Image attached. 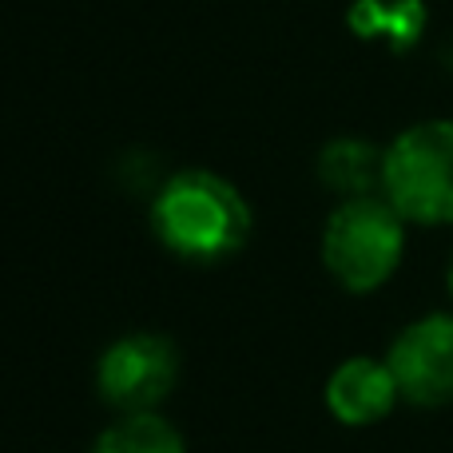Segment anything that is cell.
<instances>
[{
    "mask_svg": "<svg viewBox=\"0 0 453 453\" xmlns=\"http://www.w3.org/2000/svg\"><path fill=\"white\" fill-rule=\"evenodd\" d=\"M250 203L231 180L203 167L175 172L151 199V226L172 255L188 263H223L250 239Z\"/></svg>",
    "mask_w": 453,
    "mask_h": 453,
    "instance_id": "6da1fadb",
    "label": "cell"
},
{
    "mask_svg": "<svg viewBox=\"0 0 453 453\" xmlns=\"http://www.w3.org/2000/svg\"><path fill=\"white\" fill-rule=\"evenodd\" d=\"M406 255V219L386 196L342 199L322 226V266L350 295L386 287Z\"/></svg>",
    "mask_w": 453,
    "mask_h": 453,
    "instance_id": "7a4b0ae2",
    "label": "cell"
},
{
    "mask_svg": "<svg viewBox=\"0 0 453 453\" xmlns=\"http://www.w3.org/2000/svg\"><path fill=\"white\" fill-rule=\"evenodd\" d=\"M382 196L406 223H453V119H422L386 148Z\"/></svg>",
    "mask_w": 453,
    "mask_h": 453,
    "instance_id": "3957f363",
    "label": "cell"
},
{
    "mask_svg": "<svg viewBox=\"0 0 453 453\" xmlns=\"http://www.w3.org/2000/svg\"><path fill=\"white\" fill-rule=\"evenodd\" d=\"M180 382V350L172 338L140 330L124 334L100 354L96 386L104 402L124 414H151Z\"/></svg>",
    "mask_w": 453,
    "mask_h": 453,
    "instance_id": "277c9868",
    "label": "cell"
},
{
    "mask_svg": "<svg viewBox=\"0 0 453 453\" xmlns=\"http://www.w3.org/2000/svg\"><path fill=\"white\" fill-rule=\"evenodd\" d=\"M390 362L398 390L410 406L438 410L453 402V314H426L402 326L390 342Z\"/></svg>",
    "mask_w": 453,
    "mask_h": 453,
    "instance_id": "5b68a950",
    "label": "cell"
},
{
    "mask_svg": "<svg viewBox=\"0 0 453 453\" xmlns=\"http://www.w3.org/2000/svg\"><path fill=\"white\" fill-rule=\"evenodd\" d=\"M402 390L394 378L390 362L378 358H346L342 366H334V374L326 378V410L334 414V422L342 426H374L398 406Z\"/></svg>",
    "mask_w": 453,
    "mask_h": 453,
    "instance_id": "8992f818",
    "label": "cell"
},
{
    "mask_svg": "<svg viewBox=\"0 0 453 453\" xmlns=\"http://www.w3.org/2000/svg\"><path fill=\"white\" fill-rule=\"evenodd\" d=\"M382 172H386V148H374L370 140L342 135L330 140L319 151V180L342 199L358 196H382Z\"/></svg>",
    "mask_w": 453,
    "mask_h": 453,
    "instance_id": "52a82bcc",
    "label": "cell"
},
{
    "mask_svg": "<svg viewBox=\"0 0 453 453\" xmlns=\"http://www.w3.org/2000/svg\"><path fill=\"white\" fill-rule=\"evenodd\" d=\"M346 20H350L354 36L378 40V44H390L394 52H402L422 36L426 4L422 0H354Z\"/></svg>",
    "mask_w": 453,
    "mask_h": 453,
    "instance_id": "ba28073f",
    "label": "cell"
},
{
    "mask_svg": "<svg viewBox=\"0 0 453 453\" xmlns=\"http://www.w3.org/2000/svg\"><path fill=\"white\" fill-rule=\"evenodd\" d=\"M92 453H188V446L180 430L151 410V414H127L124 422L108 426Z\"/></svg>",
    "mask_w": 453,
    "mask_h": 453,
    "instance_id": "9c48e42d",
    "label": "cell"
},
{
    "mask_svg": "<svg viewBox=\"0 0 453 453\" xmlns=\"http://www.w3.org/2000/svg\"><path fill=\"white\" fill-rule=\"evenodd\" d=\"M449 295H453V258H449Z\"/></svg>",
    "mask_w": 453,
    "mask_h": 453,
    "instance_id": "30bf717a",
    "label": "cell"
}]
</instances>
